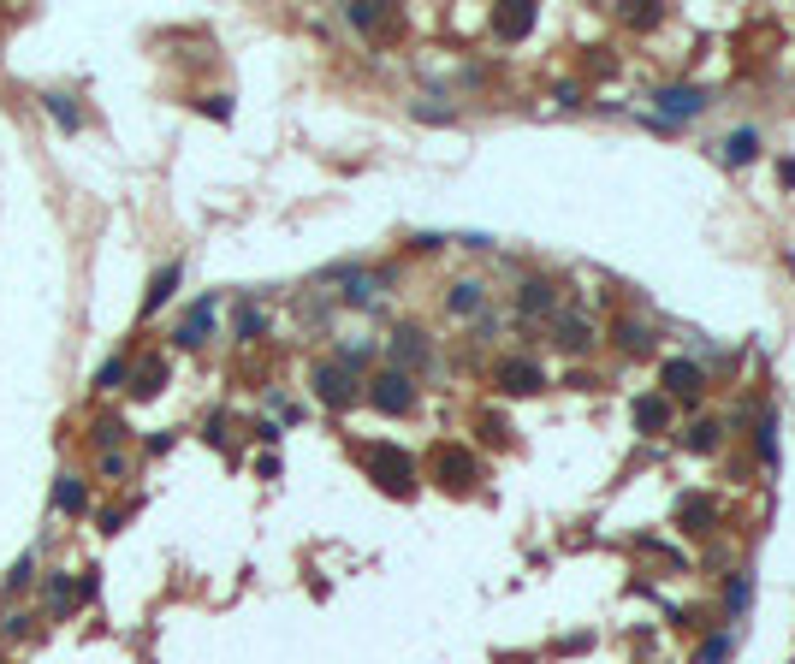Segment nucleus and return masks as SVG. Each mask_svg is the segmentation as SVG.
<instances>
[{"label":"nucleus","mask_w":795,"mask_h":664,"mask_svg":"<svg viewBox=\"0 0 795 664\" xmlns=\"http://www.w3.org/2000/svg\"><path fill=\"white\" fill-rule=\"evenodd\" d=\"M617 344H623L629 356H647L653 351V332L641 327V320H617Z\"/></svg>","instance_id":"21"},{"label":"nucleus","mask_w":795,"mask_h":664,"mask_svg":"<svg viewBox=\"0 0 795 664\" xmlns=\"http://www.w3.org/2000/svg\"><path fill=\"white\" fill-rule=\"evenodd\" d=\"M54 505H60L66 516H78V510L89 505V487H83L78 475H60V481H54Z\"/></svg>","instance_id":"17"},{"label":"nucleus","mask_w":795,"mask_h":664,"mask_svg":"<svg viewBox=\"0 0 795 664\" xmlns=\"http://www.w3.org/2000/svg\"><path fill=\"white\" fill-rule=\"evenodd\" d=\"M653 107L665 119H700L706 113V89H695V83H665L653 96Z\"/></svg>","instance_id":"6"},{"label":"nucleus","mask_w":795,"mask_h":664,"mask_svg":"<svg viewBox=\"0 0 795 664\" xmlns=\"http://www.w3.org/2000/svg\"><path fill=\"white\" fill-rule=\"evenodd\" d=\"M665 421H671V404H665V398H636V428L641 433H659Z\"/></svg>","instance_id":"20"},{"label":"nucleus","mask_w":795,"mask_h":664,"mask_svg":"<svg viewBox=\"0 0 795 664\" xmlns=\"http://www.w3.org/2000/svg\"><path fill=\"white\" fill-rule=\"evenodd\" d=\"M386 351H392V368H398V374L428 368V356H434V351H428V332H421V327H398Z\"/></svg>","instance_id":"5"},{"label":"nucleus","mask_w":795,"mask_h":664,"mask_svg":"<svg viewBox=\"0 0 795 664\" xmlns=\"http://www.w3.org/2000/svg\"><path fill=\"white\" fill-rule=\"evenodd\" d=\"M713 498H700V492H683V498H676V522L683 528H695V534H706V528H713Z\"/></svg>","instance_id":"12"},{"label":"nucleus","mask_w":795,"mask_h":664,"mask_svg":"<svg viewBox=\"0 0 795 664\" xmlns=\"http://www.w3.org/2000/svg\"><path fill=\"white\" fill-rule=\"evenodd\" d=\"M214 309H220V297H197V309H190L179 327H173V344H179V351L208 344V332H214Z\"/></svg>","instance_id":"4"},{"label":"nucleus","mask_w":795,"mask_h":664,"mask_svg":"<svg viewBox=\"0 0 795 664\" xmlns=\"http://www.w3.org/2000/svg\"><path fill=\"white\" fill-rule=\"evenodd\" d=\"M724 652H730V635H713V641L700 646V664H724Z\"/></svg>","instance_id":"29"},{"label":"nucleus","mask_w":795,"mask_h":664,"mask_svg":"<svg viewBox=\"0 0 795 664\" xmlns=\"http://www.w3.org/2000/svg\"><path fill=\"white\" fill-rule=\"evenodd\" d=\"M267 332V314L261 309H238V338H261Z\"/></svg>","instance_id":"27"},{"label":"nucleus","mask_w":795,"mask_h":664,"mask_svg":"<svg viewBox=\"0 0 795 664\" xmlns=\"http://www.w3.org/2000/svg\"><path fill=\"white\" fill-rule=\"evenodd\" d=\"M30 575H36V558H19V564H12V575H6V599H12V593H24V587H30Z\"/></svg>","instance_id":"26"},{"label":"nucleus","mask_w":795,"mask_h":664,"mask_svg":"<svg viewBox=\"0 0 795 664\" xmlns=\"http://www.w3.org/2000/svg\"><path fill=\"white\" fill-rule=\"evenodd\" d=\"M344 19L357 24V30H374V24H380V6H368V0H357V6H344Z\"/></svg>","instance_id":"28"},{"label":"nucleus","mask_w":795,"mask_h":664,"mask_svg":"<svg viewBox=\"0 0 795 664\" xmlns=\"http://www.w3.org/2000/svg\"><path fill=\"white\" fill-rule=\"evenodd\" d=\"M659 380H665L671 398H700V380H706V374H700V362H683V356H676V362H665Z\"/></svg>","instance_id":"9"},{"label":"nucleus","mask_w":795,"mask_h":664,"mask_svg":"<svg viewBox=\"0 0 795 664\" xmlns=\"http://www.w3.org/2000/svg\"><path fill=\"white\" fill-rule=\"evenodd\" d=\"M42 593L54 599V611H72V606H78V593H72V575H48V582H42Z\"/></svg>","instance_id":"24"},{"label":"nucleus","mask_w":795,"mask_h":664,"mask_svg":"<svg viewBox=\"0 0 795 664\" xmlns=\"http://www.w3.org/2000/svg\"><path fill=\"white\" fill-rule=\"evenodd\" d=\"M179 279H184V267L179 261H166L155 279H149V297H143V314H155V309H166L173 303V291H179Z\"/></svg>","instance_id":"10"},{"label":"nucleus","mask_w":795,"mask_h":664,"mask_svg":"<svg viewBox=\"0 0 795 664\" xmlns=\"http://www.w3.org/2000/svg\"><path fill=\"white\" fill-rule=\"evenodd\" d=\"M380 285H386V274H357V267H351V274H344V303H351V309H368L380 297Z\"/></svg>","instance_id":"13"},{"label":"nucleus","mask_w":795,"mask_h":664,"mask_svg":"<svg viewBox=\"0 0 795 664\" xmlns=\"http://www.w3.org/2000/svg\"><path fill=\"white\" fill-rule=\"evenodd\" d=\"M125 374H131V368H125V356H113V362H101V368H96V391H113V386L125 380Z\"/></svg>","instance_id":"25"},{"label":"nucleus","mask_w":795,"mask_h":664,"mask_svg":"<svg viewBox=\"0 0 795 664\" xmlns=\"http://www.w3.org/2000/svg\"><path fill=\"white\" fill-rule=\"evenodd\" d=\"M416 119H434V125H452V113H445V107H428V101H416Z\"/></svg>","instance_id":"33"},{"label":"nucleus","mask_w":795,"mask_h":664,"mask_svg":"<svg viewBox=\"0 0 795 664\" xmlns=\"http://www.w3.org/2000/svg\"><path fill=\"white\" fill-rule=\"evenodd\" d=\"M498 386L511 391V398H529V391L546 386V374H540V362H529V356H505V362H498Z\"/></svg>","instance_id":"7"},{"label":"nucleus","mask_w":795,"mask_h":664,"mask_svg":"<svg viewBox=\"0 0 795 664\" xmlns=\"http://www.w3.org/2000/svg\"><path fill=\"white\" fill-rule=\"evenodd\" d=\"M315 398L327 404V410H351V404L362 398V380L344 368V362H320L315 368Z\"/></svg>","instance_id":"3"},{"label":"nucleus","mask_w":795,"mask_h":664,"mask_svg":"<svg viewBox=\"0 0 795 664\" xmlns=\"http://www.w3.org/2000/svg\"><path fill=\"white\" fill-rule=\"evenodd\" d=\"M777 421H760V457H766V463H777Z\"/></svg>","instance_id":"30"},{"label":"nucleus","mask_w":795,"mask_h":664,"mask_svg":"<svg viewBox=\"0 0 795 664\" xmlns=\"http://www.w3.org/2000/svg\"><path fill=\"white\" fill-rule=\"evenodd\" d=\"M535 6H529V0H511V6H493V36L498 42H522L529 36V30H535Z\"/></svg>","instance_id":"8"},{"label":"nucleus","mask_w":795,"mask_h":664,"mask_svg":"<svg viewBox=\"0 0 795 664\" xmlns=\"http://www.w3.org/2000/svg\"><path fill=\"white\" fill-rule=\"evenodd\" d=\"M434 469H439V481L452 475V487H469V481H475V457L452 445V451H439V463H434Z\"/></svg>","instance_id":"15"},{"label":"nucleus","mask_w":795,"mask_h":664,"mask_svg":"<svg viewBox=\"0 0 795 664\" xmlns=\"http://www.w3.org/2000/svg\"><path fill=\"white\" fill-rule=\"evenodd\" d=\"M362 463H368V475H374L386 492H410L416 487V469H410V457L398 445H368L362 451Z\"/></svg>","instance_id":"1"},{"label":"nucleus","mask_w":795,"mask_h":664,"mask_svg":"<svg viewBox=\"0 0 795 664\" xmlns=\"http://www.w3.org/2000/svg\"><path fill=\"white\" fill-rule=\"evenodd\" d=\"M517 309L522 314H552V285H546V279H522Z\"/></svg>","instance_id":"19"},{"label":"nucleus","mask_w":795,"mask_h":664,"mask_svg":"<svg viewBox=\"0 0 795 664\" xmlns=\"http://www.w3.org/2000/svg\"><path fill=\"white\" fill-rule=\"evenodd\" d=\"M718 149H724V160H730V166H748V160L760 155V131H754V125H742V131H730Z\"/></svg>","instance_id":"14"},{"label":"nucleus","mask_w":795,"mask_h":664,"mask_svg":"<svg viewBox=\"0 0 795 664\" xmlns=\"http://www.w3.org/2000/svg\"><path fill=\"white\" fill-rule=\"evenodd\" d=\"M96 439H101V445H113V439H125V428H120V421H101Z\"/></svg>","instance_id":"34"},{"label":"nucleus","mask_w":795,"mask_h":664,"mask_svg":"<svg viewBox=\"0 0 795 664\" xmlns=\"http://www.w3.org/2000/svg\"><path fill=\"white\" fill-rule=\"evenodd\" d=\"M48 113H54V119H60V125H66V131H78V125H83V113H78V101H72V96H66V89H54V96H48Z\"/></svg>","instance_id":"23"},{"label":"nucleus","mask_w":795,"mask_h":664,"mask_svg":"<svg viewBox=\"0 0 795 664\" xmlns=\"http://www.w3.org/2000/svg\"><path fill=\"white\" fill-rule=\"evenodd\" d=\"M683 445L695 451V457H706V451H718V421H695V428L683 433Z\"/></svg>","instance_id":"22"},{"label":"nucleus","mask_w":795,"mask_h":664,"mask_svg":"<svg viewBox=\"0 0 795 664\" xmlns=\"http://www.w3.org/2000/svg\"><path fill=\"white\" fill-rule=\"evenodd\" d=\"M552 327H558V344H564V351H588V344H594V332H588L582 314H558Z\"/></svg>","instance_id":"16"},{"label":"nucleus","mask_w":795,"mask_h":664,"mask_svg":"<svg viewBox=\"0 0 795 664\" xmlns=\"http://www.w3.org/2000/svg\"><path fill=\"white\" fill-rule=\"evenodd\" d=\"M368 404H374L380 415H410L416 410V380L398 374V368H386L380 380H368Z\"/></svg>","instance_id":"2"},{"label":"nucleus","mask_w":795,"mask_h":664,"mask_svg":"<svg viewBox=\"0 0 795 664\" xmlns=\"http://www.w3.org/2000/svg\"><path fill=\"white\" fill-rule=\"evenodd\" d=\"M202 113L208 119H232V96H208L202 101Z\"/></svg>","instance_id":"32"},{"label":"nucleus","mask_w":795,"mask_h":664,"mask_svg":"<svg viewBox=\"0 0 795 664\" xmlns=\"http://www.w3.org/2000/svg\"><path fill=\"white\" fill-rule=\"evenodd\" d=\"M160 386H166V362H160V356L131 374V398H160Z\"/></svg>","instance_id":"18"},{"label":"nucleus","mask_w":795,"mask_h":664,"mask_svg":"<svg viewBox=\"0 0 795 664\" xmlns=\"http://www.w3.org/2000/svg\"><path fill=\"white\" fill-rule=\"evenodd\" d=\"M96 587H101V569H83V575H78V587H72V593H78V599H96Z\"/></svg>","instance_id":"31"},{"label":"nucleus","mask_w":795,"mask_h":664,"mask_svg":"<svg viewBox=\"0 0 795 664\" xmlns=\"http://www.w3.org/2000/svg\"><path fill=\"white\" fill-rule=\"evenodd\" d=\"M445 309L452 314H481L487 309V285H481V279H458V285L445 291Z\"/></svg>","instance_id":"11"}]
</instances>
